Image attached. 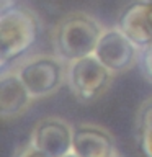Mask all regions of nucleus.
I'll return each instance as SVG.
<instances>
[{
    "mask_svg": "<svg viewBox=\"0 0 152 157\" xmlns=\"http://www.w3.org/2000/svg\"><path fill=\"white\" fill-rule=\"evenodd\" d=\"M64 157H78V155H77V154H75V152H74V151H72V152H70V154H67V155H64Z\"/></svg>",
    "mask_w": 152,
    "mask_h": 157,
    "instance_id": "14",
    "label": "nucleus"
},
{
    "mask_svg": "<svg viewBox=\"0 0 152 157\" xmlns=\"http://www.w3.org/2000/svg\"><path fill=\"white\" fill-rule=\"evenodd\" d=\"M20 78L33 98L54 95L67 83V62L54 52H38L17 62Z\"/></svg>",
    "mask_w": 152,
    "mask_h": 157,
    "instance_id": "3",
    "label": "nucleus"
},
{
    "mask_svg": "<svg viewBox=\"0 0 152 157\" xmlns=\"http://www.w3.org/2000/svg\"><path fill=\"white\" fill-rule=\"evenodd\" d=\"M34 100L15 67L2 69L0 75V116L15 120L21 116Z\"/></svg>",
    "mask_w": 152,
    "mask_h": 157,
    "instance_id": "9",
    "label": "nucleus"
},
{
    "mask_svg": "<svg viewBox=\"0 0 152 157\" xmlns=\"http://www.w3.org/2000/svg\"><path fill=\"white\" fill-rule=\"evenodd\" d=\"M113 74L95 54L67 62V87L80 103H92L103 97L111 87Z\"/></svg>",
    "mask_w": 152,
    "mask_h": 157,
    "instance_id": "4",
    "label": "nucleus"
},
{
    "mask_svg": "<svg viewBox=\"0 0 152 157\" xmlns=\"http://www.w3.org/2000/svg\"><path fill=\"white\" fill-rule=\"evenodd\" d=\"M116 25L139 49L152 46V0H136L126 5Z\"/></svg>",
    "mask_w": 152,
    "mask_h": 157,
    "instance_id": "7",
    "label": "nucleus"
},
{
    "mask_svg": "<svg viewBox=\"0 0 152 157\" xmlns=\"http://www.w3.org/2000/svg\"><path fill=\"white\" fill-rule=\"evenodd\" d=\"M139 67H141V72L147 80L152 83V46L149 48H144L141 49V54H139Z\"/></svg>",
    "mask_w": 152,
    "mask_h": 157,
    "instance_id": "11",
    "label": "nucleus"
},
{
    "mask_svg": "<svg viewBox=\"0 0 152 157\" xmlns=\"http://www.w3.org/2000/svg\"><path fill=\"white\" fill-rule=\"evenodd\" d=\"M74 152L78 157H118L116 141L103 126L82 123L74 132Z\"/></svg>",
    "mask_w": 152,
    "mask_h": 157,
    "instance_id": "8",
    "label": "nucleus"
},
{
    "mask_svg": "<svg viewBox=\"0 0 152 157\" xmlns=\"http://www.w3.org/2000/svg\"><path fill=\"white\" fill-rule=\"evenodd\" d=\"M41 25L36 12L23 5L0 12V66L8 67L10 62L23 57L36 44Z\"/></svg>",
    "mask_w": 152,
    "mask_h": 157,
    "instance_id": "2",
    "label": "nucleus"
},
{
    "mask_svg": "<svg viewBox=\"0 0 152 157\" xmlns=\"http://www.w3.org/2000/svg\"><path fill=\"white\" fill-rule=\"evenodd\" d=\"M105 26L87 12H70L52 28V52L62 61L72 62L95 52Z\"/></svg>",
    "mask_w": 152,
    "mask_h": 157,
    "instance_id": "1",
    "label": "nucleus"
},
{
    "mask_svg": "<svg viewBox=\"0 0 152 157\" xmlns=\"http://www.w3.org/2000/svg\"><path fill=\"white\" fill-rule=\"evenodd\" d=\"M75 126L61 116H46L34 124L29 142L49 157H64L74 151Z\"/></svg>",
    "mask_w": 152,
    "mask_h": 157,
    "instance_id": "6",
    "label": "nucleus"
},
{
    "mask_svg": "<svg viewBox=\"0 0 152 157\" xmlns=\"http://www.w3.org/2000/svg\"><path fill=\"white\" fill-rule=\"evenodd\" d=\"M137 139L144 157H152V97L141 105L137 111Z\"/></svg>",
    "mask_w": 152,
    "mask_h": 157,
    "instance_id": "10",
    "label": "nucleus"
},
{
    "mask_svg": "<svg viewBox=\"0 0 152 157\" xmlns=\"http://www.w3.org/2000/svg\"><path fill=\"white\" fill-rule=\"evenodd\" d=\"M13 157H49L46 152H43L41 149H38L36 146H33L31 142H25L15 151Z\"/></svg>",
    "mask_w": 152,
    "mask_h": 157,
    "instance_id": "12",
    "label": "nucleus"
},
{
    "mask_svg": "<svg viewBox=\"0 0 152 157\" xmlns=\"http://www.w3.org/2000/svg\"><path fill=\"white\" fill-rule=\"evenodd\" d=\"M15 0H0V12H5V10L15 7Z\"/></svg>",
    "mask_w": 152,
    "mask_h": 157,
    "instance_id": "13",
    "label": "nucleus"
},
{
    "mask_svg": "<svg viewBox=\"0 0 152 157\" xmlns=\"http://www.w3.org/2000/svg\"><path fill=\"white\" fill-rule=\"evenodd\" d=\"M93 54L113 74H123L139 62L141 49L123 33L118 25H115L105 28Z\"/></svg>",
    "mask_w": 152,
    "mask_h": 157,
    "instance_id": "5",
    "label": "nucleus"
}]
</instances>
